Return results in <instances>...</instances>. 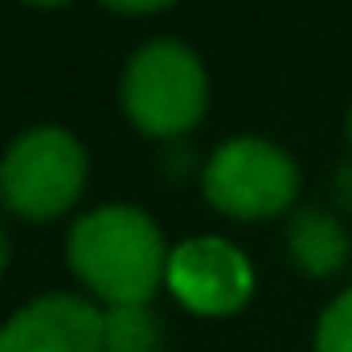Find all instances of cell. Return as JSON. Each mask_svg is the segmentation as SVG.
I'll return each mask as SVG.
<instances>
[{
  "label": "cell",
  "instance_id": "cell-1",
  "mask_svg": "<svg viewBox=\"0 0 352 352\" xmlns=\"http://www.w3.org/2000/svg\"><path fill=\"white\" fill-rule=\"evenodd\" d=\"M160 226L135 205H102L74 221L66 263L90 291L111 303H148L168 274Z\"/></svg>",
  "mask_w": 352,
  "mask_h": 352
},
{
  "label": "cell",
  "instance_id": "cell-2",
  "mask_svg": "<svg viewBox=\"0 0 352 352\" xmlns=\"http://www.w3.org/2000/svg\"><path fill=\"white\" fill-rule=\"evenodd\" d=\"M119 98H123L127 119L144 135L176 140L201 123L209 107V78H205L201 58L184 41L160 37L131 54L123 82H119Z\"/></svg>",
  "mask_w": 352,
  "mask_h": 352
},
{
  "label": "cell",
  "instance_id": "cell-3",
  "mask_svg": "<svg viewBox=\"0 0 352 352\" xmlns=\"http://www.w3.org/2000/svg\"><path fill=\"white\" fill-rule=\"evenodd\" d=\"M87 188V148L66 127H29L0 156V205L25 221H54Z\"/></svg>",
  "mask_w": 352,
  "mask_h": 352
},
{
  "label": "cell",
  "instance_id": "cell-4",
  "mask_svg": "<svg viewBox=\"0 0 352 352\" xmlns=\"http://www.w3.org/2000/svg\"><path fill=\"white\" fill-rule=\"evenodd\" d=\"M201 192L217 213L234 221H263L295 205L299 168L278 144L263 135H234L209 156Z\"/></svg>",
  "mask_w": 352,
  "mask_h": 352
},
{
  "label": "cell",
  "instance_id": "cell-5",
  "mask_svg": "<svg viewBox=\"0 0 352 352\" xmlns=\"http://www.w3.org/2000/svg\"><path fill=\"white\" fill-rule=\"evenodd\" d=\"M164 283L192 316H234L254 291V270L226 238H188L168 254Z\"/></svg>",
  "mask_w": 352,
  "mask_h": 352
},
{
  "label": "cell",
  "instance_id": "cell-6",
  "mask_svg": "<svg viewBox=\"0 0 352 352\" xmlns=\"http://www.w3.org/2000/svg\"><path fill=\"white\" fill-rule=\"evenodd\" d=\"M0 352H107L102 307L66 291L41 295L0 328Z\"/></svg>",
  "mask_w": 352,
  "mask_h": 352
},
{
  "label": "cell",
  "instance_id": "cell-7",
  "mask_svg": "<svg viewBox=\"0 0 352 352\" xmlns=\"http://www.w3.org/2000/svg\"><path fill=\"white\" fill-rule=\"evenodd\" d=\"M287 254L299 274L307 278H332L349 266L352 242L340 217L324 205H303L287 221Z\"/></svg>",
  "mask_w": 352,
  "mask_h": 352
},
{
  "label": "cell",
  "instance_id": "cell-8",
  "mask_svg": "<svg viewBox=\"0 0 352 352\" xmlns=\"http://www.w3.org/2000/svg\"><path fill=\"white\" fill-rule=\"evenodd\" d=\"M102 340L107 352H160L164 328L148 303H111L102 307Z\"/></svg>",
  "mask_w": 352,
  "mask_h": 352
},
{
  "label": "cell",
  "instance_id": "cell-9",
  "mask_svg": "<svg viewBox=\"0 0 352 352\" xmlns=\"http://www.w3.org/2000/svg\"><path fill=\"white\" fill-rule=\"evenodd\" d=\"M316 352H352V287L324 307L316 324Z\"/></svg>",
  "mask_w": 352,
  "mask_h": 352
},
{
  "label": "cell",
  "instance_id": "cell-10",
  "mask_svg": "<svg viewBox=\"0 0 352 352\" xmlns=\"http://www.w3.org/2000/svg\"><path fill=\"white\" fill-rule=\"evenodd\" d=\"M332 201H336L340 213H352V160H344L332 173Z\"/></svg>",
  "mask_w": 352,
  "mask_h": 352
},
{
  "label": "cell",
  "instance_id": "cell-11",
  "mask_svg": "<svg viewBox=\"0 0 352 352\" xmlns=\"http://www.w3.org/2000/svg\"><path fill=\"white\" fill-rule=\"evenodd\" d=\"M111 12H127V16H144V12H160L176 0H102Z\"/></svg>",
  "mask_w": 352,
  "mask_h": 352
},
{
  "label": "cell",
  "instance_id": "cell-12",
  "mask_svg": "<svg viewBox=\"0 0 352 352\" xmlns=\"http://www.w3.org/2000/svg\"><path fill=\"white\" fill-rule=\"evenodd\" d=\"M188 160H192V156H188V148H184V152H180V156H176V144H168V152H164V168H168V173H184V168H188Z\"/></svg>",
  "mask_w": 352,
  "mask_h": 352
},
{
  "label": "cell",
  "instance_id": "cell-13",
  "mask_svg": "<svg viewBox=\"0 0 352 352\" xmlns=\"http://www.w3.org/2000/svg\"><path fill=\"white\" fill-rule=\"evenodd\" d=\"M4 266H8V234L0 226V274H4Z\"/></svg>",
  "mask_w": 352,
  "mask_h": 352
},
{
  "label": "cell",
  "instance_id": "cell-14",
  "mask_svg": "<svg viewBox=\"0 0 352 352\" xmlns=\"http://www.w3.org/2000/svg\"><path fill=\"white\" fill-rule=\"evenodd\" d=\"M25 4H37V8H62V4H70V0H25Z\"/></svg>",
  "mask_w": 352,
  "mask_h": 352
},
{
  "label": "cell",
  "instance_id": "cell-15",
  "mask_svg": "<svg viewBox=\"0 0 352 352\" xmlns=\"http://www.w3.org/2000/svg\"><path fill=\"white\" fill-rule=\"evenodd\" d=\"M349 140H352V111H349Z\"/></svg>",
  "mask_w": 352,
  "mask_h": 352
}]
</instances>
